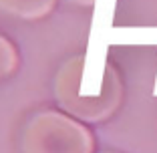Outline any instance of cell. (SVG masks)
Returning a JSON list of instances; mask_svg holds the SVG:
<instances>
[{
  "label": "cell",
  "mask_w": 157,
  "mask_h": 153,
  "mask_svg": "<svg viewBox=\"0 0 157 153\" xmlns=\"http://www.w3.org/2000/svg\"><path fill=\"white\" fill-rule=\"evenodd\" d=\"M85 63L87 60L83 55L67 59L56 71L52 93L67 115L85 123H99L109 119L119 109L123 99V85L119 73L111 65H107L103 71V91L99 95H83Z\"/></svg>",
  "instance_id": "obj_1"
},
{
  "label": "cell",
  "mask_w": 157,
  "mask_h": 153,
  "mask_svg": "<svg viewBox=\"0 0 157 153\" xmlns=\"http://www.w3.org/2000/svg\"><path fill=\"white\" fill-rule=\"evenodd\" d=\"M22 153H93L95 137L78 119L59 111L30 117L20 137Z\"/></svg>",
  "instance_id": "obj_2"
},
{
  "label": "cell",
  "mask_w": 157,
  "mask_h": 153,
  "mask_svg": "<svg viewBox=\"0 0 157 153\" xmlns=\"http://www.w3.org/2000/svg\"><path fill=\"white\" fill-rule=\"evenodd\" d=\"M56 0H0V10L20 20H38L52 12Z\"/></svg>",
  "instance_id": "obj_3"
},
{
  "label": "cell",
  "mask_w": 157,
  "mask_h": 153,
  "mask_svg": "<svg viewBox=\"0 0 157 153\" xmlns=\"http://www.w3.org/2000/svg\"><path fill=\"white\" fill-rule=\"evenodd\" d=\"M18 67V52L14 44L0 34V81L10 77Z\"/></svg>",
  "instance_id": "obj_4"
},
{
  "label": "cell",
  "mask_w": 157,
  "mask_h": 153,
  "mask_svg": "<svg viewBox=\"0 0 157 153\" xmlns=\"http://www.w3.org/2000/svg\"><path fill=\"white\" fill-rule=\"evenodd\" d=\"M69 2H73V4H77V6H93L97 0H69Z\"/></svg>",
  "instance_id": "obj_5"
},
{
  "label": "cell",
  "mask_w": 157,
  "mask_h": 153,
  "mask_svg": "<svg viewBox=\"0 0 157 153\" xmlns=\"http://www.w3.org/2000/svg\"><path fill=\"white\" fill-rule=\"evenodd\" d=\"M155 95H157V85H155Z\"/></svg>",
  "instance_id": "obj_6"
}]
</instances>
